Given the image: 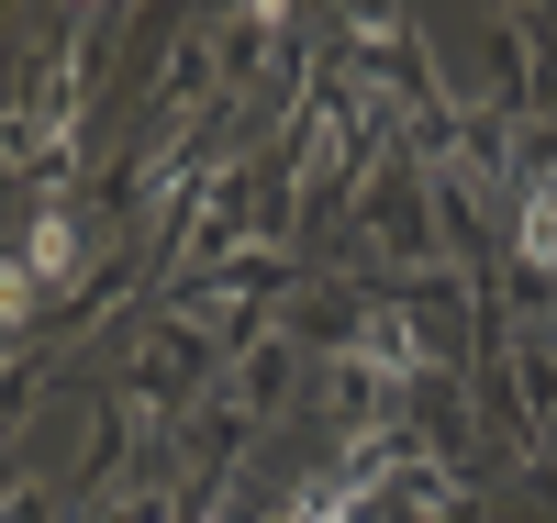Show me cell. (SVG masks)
<instances>
[{
    "label": "cell",
    "instance_id": "2",
    "mask_svg": "<svg viewBox=\"0 0 557 523\" xmlns=\"http://www.w3.org/2000/svg\"><path fill=\"white\" fill-rule=\"evenodd\" d=\"M357 368H380V378H412V368H424V346H412V323H401V312H380V323L357 335Z\"/></svg>",
    "mask_w": 557,
    "mask_h": 523
},
{
    "label": "cell",
    "instance_id": "5",
    "mask_svg": "<svg viewBox=\"0 0 557 523\" xmlns=\"http://www.w3.org/2000/svg\"><path fill=\"white\" fill-rule=\"evenodd\" d=\"M201 523H223V512H201Z\"/></svg>",
    "mask_w": 557,
    "mask_h": 523
},
{
    "label": "cell",
    "instance_id": "4",
    "mask_svg": "<svg viewBox=\"0 0 557 523\" xmlns=\"http://www.w3.org/2000/svg\"><path fill=\"white\" fill-rule=\"evenodd\" d=\"M34 301H45V290H34V267H23L12 246H0V346H12L23 323H34Z\"/></svg>",
    "mask_w": 557,
    "mask_h": 523
},
{
    "label": "cell",
    "instance_id": "1",
    "mask_svg": "<svg viewBox=\"0 0 557 523\" xmlns=\"http://www.w3.org/2000/svg\"><path fill=\"white\" fill-rule=\"evenodd\" d=\"M23 267H34V290H67V278H78V212H45L34 234H23Z\"/></svg>",
    "mask_w": 557,
    "mask_h": 523
},
{
    "label": "cell",
    "instance_id": "3",
    "mask_svg": "<svg viewBox=\"0 0 557 523\" xmlns=\"http://www.w3.org/2000/svg\"><path fill=\"white\" fill-rule=\"evenodd\" d=\"M524 267H546V278H557V178H546V189H524Z\"/></svg>",
    "mask_w": 557,
    "mask_h": 523
}]
</instances>
